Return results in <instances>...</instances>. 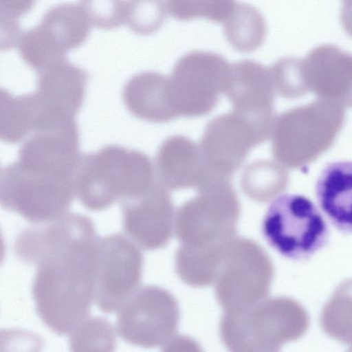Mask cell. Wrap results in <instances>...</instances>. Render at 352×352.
I'll return each mask as SVG.
<instances>
[{"label": "cell", "instance_id": "6da1fadb", "mask_svg": "<svg viewBox=\"0 0 352 352\" xmlns=\"http://www.w3.org/2000/svg\"><path fill=\"white\" fill-rule=\"evenodd\" d=\"M98 241L92 220L77 213L26 228L16 236L17 258L36 266L32 292L36 313L58 335L69 333L90 311Z\"/></svg>", "mask_w": 352, "mask_h": 352}, {"label": "cell", "instance_id": "7a4b0ae2", "mask_svg": "<svg viewBox=\"0 0 352 352\" xmlns=\"http://www.w3.org/2000/svg\"><path fill=\"white\" fill-rule=\"evenodd\" d=\"M150 158L138 151L106 146L80 156L74 175L76 195L94 211L104 210L116 200L142 195L156 182Z\"/></svg>", "mask_w": 352, "mask_h": 352}, {"label": "cell", "instance_id": "3957f363", "mask_svg": "<svg viewBox=\"0 0 352 352\" xmlns=\"http://www.w3.org/2000/svg\"><path fill=\"white\" fill-rule=\"evenodd\" d=\"M305 314L292 299H263L242 310L226 311L219 325L221 338L230 351H276L304 333Z\"/></svg>", "mask_w": 352, "mask_h": 352}, {"label": "cell", "instance_id": "277c9868", "mask_svg": "<svg viewBox=\"0 0 352 352\" xmlns=\"http://www.w3.org/2000/svg\"><path fill=\"white\" fill-rule=\"evenodd\" d=\"M76 195L74 178L32 167L18 160L2 169V208L36 223L67 214Z\"/></svg>", "mask_w": 352, "mask_h": 352}, {"label": "cell", "instance_id": "5b68a950", "mask_svg": "<svg viewBox=\"0 0 352 352\" xmlns=\"http://www.w3.org/2000/svg\"><path fill=\"white\" fill-rule=\"evenodd\" d=\"M197 191L175 215V234L182 244L201 247L234 237L241 207L230 179L209 175Z\"/></svg>", "mask_w": 352, "mask_h": 352}, {"label": "cell", "instance_id": "8992f818", "mask_svg": "<svg viewBox=\"0 0 352 352\" xmlns=\"http://www.w3.org/2000/svg\"><path fill=\"white\" fill-rule=\"evenodd\" d=\"M274 276L272 261L254 241L233 237L225 246L214 282L226 311L248 308L265 299Z\"/></svg>", "mask_w": 352, "mask_h": 352}, {"label": "cell", "instance_id": "52a82bcc", "mask_svg": "<svg viewBox=\"0 0 352 352\" xmlns=\"http://www.w3.org/2000/svg\"><path fill=\"white\" fill-rule=\"evenodd\" d=\"M267 243L285 257L310 258L329 241L327 224L316 205L301 195L278 196L269 206L263 221Z\"/></svg>", "mask_w": 352, "mask_h": 352}, {"label": "cell", "instance_id": "ba28073f", "mask_svg": "<svg viewBox=\"0 0 352 352\" xmlns=\"http://www.w3.org/2000/svg\"><path fill=\"white\" fill-rule=\"evenodd\" d=\"M231 65L221 55L190 52L179 58L169 78L173 107L178 117H199L210 112L225 91Z\"/></svg>", "mask_w": 352, "mask_h": 352}, {"label": "cell", "instance_id": "9c48e42d", "mask_svg": "<svg viewBox=\"0 0 352 352\" xmlns=\"http://www.w3.org/2000/svg\"><path fill=\"white\" fill-rule=\"evenodd\" d=\"M118 311L117 332L129 344L163 346L175 336L179 307L173 295L162 287H139Z\"/></svg>", "mask_w": 352, "mask_h": 352}, {"label": "cell", "instance_id": "30bf717a", "mask_svg": "<svg viewBox=\"0 0 352 352\" xmlns=\"http://www.w3.org/2000/svg\"><path fill=\"white\" fill-rule=\"evenodd\" d=\"M142 255L138 245L121 234L98 241L94 300L104 313L118 311L139 288Z\"/></svg>", "mask_w": 352, "mask_h": 352}, {"label": "cell", "instance_id": "8fae6325", "mask_svg": "<svg viewBox=\"0 0 352 352\" xmlns=\"http://www.w3.org/2000/svg\"><path fill=\"white\" fill-rule=\"evenodd\" d=\"M269 136L233 111L214 118L206 125L199 145L208 173L230 179L250 150Z\"/></svg>", "mask_w": 352, "mask_h": 352}, {"label": "cell", "instance_id": "7c38bea8", "mask_svg": "<svg viewBox=\"0 0 352 352\" xmlns=\"http://www.w3.org/2000/svg\"><path fill=\"white\" fill-rule=\"evenodd\" d=\"M79 133L74 118H57L39 125L24 140L18 161L74 178L80 158Z\"/></svg>", "mask_w": 352, "mask_h": 352}, {"label": "cell", "instance_id": "4fadbf2b", "mask_svg": "<svg viewBox=\"0 0 352 352\" xmlns=\"http://www.w3.org/2000/svg\"><path fill=\"white\" fill-rule=\"evenodd\" d=\"M120 203L124 232L138 246L153 250L168 243L174 228V207L159 182L142 195Z\"/></svg>", "mask_w": 352, "mask_h": 352}, {"label": "cell", "instance_id": "5bb4252c", "mask_svg": "<svg viewBox=\"0 0 352 352\" xmlns=\"http://www.w3.org/2000/svg\"><path fill=\"white\" fill-rule=\"evenodd\" d=\"M274 88L270 68L252 60H243L231 65L224 93L234 112L272 130Z\"/></svg>", "mask_w": 352, "mask_h": 352}, {"label": "cell", "instance_id": "9a60e30c", "mask_svg": "<svg viewBox=\"0 0 352 352\" xmlns=\"http://www.w3.org/2000/svg\"><path fill=\"white\" fill-rule=\"evenodd\" d=\"M87 80V73L65 59L38 72L34 94L47 116L74 118L85 98Z\"/></svg>", "mask_w": 352, "mask_h": 352}, {"label": "cell", "instance_id": "2e32d148", "mask_svg": "<svg viewBox=\"0 0 352 352\" xmlns=\"http://www.w3.org/2000/svg\"><path fill=\"white\" fill-rule=\"evenodd\" d=\"M155 168L158 182L171 190L197 188L208 174L200 147L183 135L168 137L162 143Z\"/></svg>", "mask_w": 352, "mask_h": 352}, {"label": "cell", "instance_id": "e0dca14e", "mask_svg": "<svg viewBox=\"0 0 352 352\" xmlns=\"http://www.w3.org/2000/svg\"><path fill=\"white\" fill-rule=\"evenodd\" d=\"M122 99L126 109L141 120L160 123L177 118L173 107L169 78L155 72H144L125 84Z\"/></svg>", "mask_w": 352, "mask_h": 352}, {"label": "cell", "instance_id": "ac0fdd59", "mask_svg": "<svg viewBox=\"0 0 352 352\" xmlns=\"http://www.w3.org/2000/svg\"><path fill=\"white\" fill-rule=\"evenodd\" d=\"M318 203L339 230L352 233V161L327 164L316 184Z\"/></svg>", "mask_w": 352, "mask_h": 352}, {"label": "cell", "instance_id": "d6986e66", "mask_svg": "<svg viewBox=\"0 0 352 352\" xmlns=\"http://www.w3.org/2000/svg\"><path fill=\"white\" fill-rule=\"evenodd\" d=\"M38 26L49 42L64 54L80 47L91 29L80 7L73 3H62L50 8Z\"/></svg>", "mask_w": 352, "mask_h": 352}, {"label": "cell", "instance_id": "ffe728a7", "mask_svg": "<svg viewBox=\"0 0 352 352\" xmlns=\"http://www.w3.org/2000/svg\"><path fill=\"white\" fill-rule=\"evenodd\" d=\"M41 106L34 94L14 96L7 90L0 94V138L9 144L25 139L39 125Z\"/></svg>", "mask_w": 352, "mask_h": 352}, {"label": "cell", "instance_id": "44dd1931", "mask_svg": "<svg viewBox=\"0 0 352 352\" xmlns=\"http://www.w3.org/2000/svg\"><path fill=\"white\" fill-rule=\"evenodd\" d=\"M228 241L201 247L182 244L175 255V267L179 278L196 287L214 283Z\"/></svg>", "mask_w": 352, "mask_h": 352}, {"label": "cell", "instance_id": "7402d4cb", "mask_svg": "<svg viewBox=\"0 0 352 352\" xmlns=\"http://www.w3.org/2000/svg\"><path fill=\"white\" fill-rule=\"evenodd\" d=\"M223 32L228 43L242 53L252 52L264 43L267 25L263 16L254 6L236 3L223 22Z\"/></svg>", "mask_w": 352, "mask_h": 352}, {"label": "cell", "instance_id": "603a6c76", "mask_svg": "<svg viewBox=\"0 0 352 352\" xmlns=\"http://www.w3.org/2000/svg\"><path fill=\"white\" fill-rule=\"evenodd\" d=\"M287 183L286 171L270 160H257L243 170L240 186L250 199L258 201H269L283 191Z\"/></svg>", "mask_w": 352, "mask_h": 352}, {"label": "cell", "instance_id": "cb8c5ba5", "mask_svg": "<svg viewBox=\"0 0 352 352\" xmlns=\"http://www.w3.org/2000/svg\"><path fill=\"white\" fill-rule=\"evenodd\" d=\"M69 333V346L73 351H110L116 346L115 329L102 317H86Z\"/></svg>", "mask_w": 352, "mask_h": 352}, {"label": "cell", "instance_id": "d4e9b609", "mask_svg": "<svg viewBox=\"0 0 352 352\" xmlns=\"http://www.w3.org/2000/svg\"><path fill=\"white\" fill-rule=\"evenodd\" d=\"M170 15L176 20L188 21L203 18L223 23L236 5L235 0H166Z\"/></svg>", "mask_w": 352, "mask_h": 352}, {"label": "cell", "instance_id": "484cf974", "mask_svg": "<svg viewBox=\"0 0 352 352\" xmlns=\"http://www.w3.org/2000/svg\"><path fill=\"white\" fill-rule=\"evenodd\" d=\"M17 47L23 60L38 73L66 59L65 54L50 44L38 25L22 33Z\"/></svg>", "mask_w": 352, "mask_h": 352}, {"label": "cell", "instance_id": "4316f807", "mask_svg": "<svg viewBox=\"0 0 352 352\" xmlns=\"http://www.w3.org/2000/svg\"><path fill=\"white\" fill-rule=\"evenodd\" d=\"M166 19L163 0H128L125 23L134 33L148 36L157 32Z\"/></svg>", "mask_w": 352, "mask_h": 352}, {"label": "cell", "instance_id": "83f0119b", "mask_svg": "<svg viewBox=\"0 0 352 352\" xmlns=\"http://www.w3.org/2000/svg\"><path fill=\"white\" fill-rule=\"evenodd\" d=\"M78 6L91 25L98 28L113 30L125 23L124 0H79Z\"/></svg>", "mask_w": 352, "mask_h": 352}, {"label": "cell", "instance_id": "f1b7e54d", "mask_svg": "<svg viewBox=\"0 0 352 352\" xmlns=\"http://www.w3.org/2000/svg\"><path fill=\"white\" fill-rule=\"evenodd\" d=\"M36 0H0V25L7 29H20L19 19L28 13Z\"/></svg>", "mask_w": 352, "mask_h": 352}, {"label": "cell", "instance_id": "f546056e", "mask_svg": "<svg viewBox=\"0 0 352 352\" xmlns=\"http://www.w3.org/2000/svg\"><path fill=\"white\" fill-rule=\"evenodd\" d=\"M164 351H199L198 346L191 339L184 336H173L164 346Z\"/></svg>", "mask_w": 352, "mask_h": 352}, {"label": "cell", "instance_id": "4dcf8cb0", "mask_svg": "<svg viewBox=\"0 0 352 352\" xmlns=\"http://www.w3.org/2000/svg\"><path fill=\"white\" fill-rule=\"evenodd\" d=\"M342 3H344V2L351 1L352 0H342Z\"/></svg>", "mask_w": 352, "mask_h": 352}]
</instances>
